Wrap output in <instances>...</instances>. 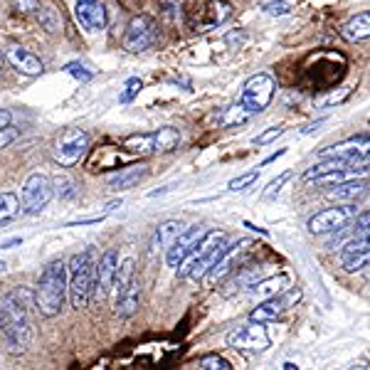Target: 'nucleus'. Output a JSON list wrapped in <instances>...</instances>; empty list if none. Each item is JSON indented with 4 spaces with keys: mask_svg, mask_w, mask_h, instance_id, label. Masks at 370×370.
Masks as SVG:
<instances>
[{
    "mask_svg": "<svg viewBox=\"0 0 370 370\" xmlns=\"http://www.w3.org/2000/svg\"><path fill=\"white\" fill-rule=\"evenodd\" d=\"M0 333L5 336L10 353H25L32 343V321L27 301L18 291L0 296Z\"/></svg>",
    "mask_w": 370,
    "mask_h": 370,
    "instance_id": "obj_1",
    "label": "nucleus"
},
{
    "mask_svg": "<svg viewBox=\"0 0 370 370\" xmlns=\"http://www.w3.org/2000/svg\"><path fill=\"white\" fill-rule=\"evenodd\" d=\"M67 264L62 259H52L40 274L35 289V306L45 319H55L67 304Z\"/></svg>",
    "mask_w": 370,
    "mask_h": 370,
    "instance_id": "obj_2",
    "label": "nucleus"
},
{
    "mask_svg": "<svg viewBox=\"0 0 370 370\" xmlns=\"http://www.w3.org/2000/svg\"><path fill=\"white\" fill-rule=\"evenodd\" d=\"M225 245H227V234L222 232V230H208L203 234V240L197 242V247L193 249L190 257L175 269L178 271V279H190V282L205 279L208 269L215 264V259L220 257Z\"/></svg>",
    "mask_w": 370,
    "mask_h": 370,
    "instance_id": "obj_3",
    "label": "nucleus"
},
{
    "mask_svg": "<svg viewBox=\"0 0 370 370\" xmlns=\"http://www.w3.org/2000/svg\"><path fill=\"white\" fill-rule=\"evenodd\" d=\"M67 296L72 308H84L92 299L94 286V249L86 247L84 252H77L69 259L67 267Z\"/></svg>",
    "mask_w": 370,
    "mask_h": 370,
    "instance_id": "obj_4",
    "label": "nucleus"
},
{
    "mask_svg": "<svg viewBox=\"0 0 370 370\" xmlns=\"http://www.w3.org/2000/svg\"><path fill=\"white\" fill-rule=\"evenodd\" d=\"M274 92H277V79L267 72H259L245 82L242 94H240V104L245 106L252 116H257V114H262V111L271 104Z\"/></svg>",
    "mask_w": 370,
    "mask_h": 370,
    "instance_id": "obj_5",
    "label": "nucleus"
},
{
    "mask_svg": "<svg viewBox=\"0 0 370 370\" xmlns=\"http://www.w3.org/2000/svg\"><path fill=\"white\" fill-rule=\"evenodd\" d=\"M55 197V185L52 178L45 173H32L23 183V212L25 215H40Z\"/></svg>",
    "mask_w": 370,
    "mask_h": 370,
    "instance_id": "obj_6",
    "label": "nucleus"
},
{
    "mask_svg": "<svg viewBox=\"0 0 370 370\" xmlns=\"http://www.w3.org/2000/svg\"><path fill=\"white\" fill-rule=\"evenodd\" d=\"M301 301V289L289 286V289L279 291L277 296H269V299H262V304L249 311V321H257V323H269V321H277L282 314H286L289 308H294L296 304Z\"/></svg>",
    "mask_w": 370,
    "mask_h": 370,
    "instance_id": "obj_7",
    "label": "nucleus"
},
{
    "mask_svg": "<svg viewBox=\"0 0 370 370\" xmlns=\"http://www.w3.org/2000/svg\"><path fill=\"white\" fill-rule=\"evenodd\" d=\"M360 212L356 203H345V205H338V208H326L316 212L311 220H308V232L311 234H331V232H338L343 230L353 217Z\"/></svg>",
    "mask_w": 370,
    "mask_h": 370,
    "instance_id": "obj_8",
    "label": "nucleus"
},
{
    "mask_svg": "<svg viewBox=\"0 0 370 370\" xmlns=\"http://www.w3.org/2000/svg\"><path fill=\"white\" fill-rule=\"evenodd\" d=\"M86 151H89V134L84 129H67L62 131V136L57 138L52 156H55L60 166L69 168L74 163H79Z\"/></svg>",
    "mask_w": 370,
    "mask_h": 370,
    "instance_id": "obj_9",
    "label": "nucleus"
},
{
    "mask_svg": "<svg viewBox=\"0 0 370 370\" xmlns=\"http://www.w3.org/2000/svg\"><path fill=\"white\" fill-rule=\"evenodd\" d=\"M225 343L234 351H247V353H257L264 351L269 345V333H267L264 323H257V321H249L245 326H237L225 336Z\"/></svg>",
    "mask_w": 370,
    "mask_h": 370,
    "instance_id": "obj_10",
    "label": "nucleus"
},
{
    "mask_svg": "<svg viewBox=\"0 0 370 370\" xmlns=\"http://www.w3.org/2000/svg\"><path fill=\"white\" fill-rule=\"evenodd\" d=\"M156 37H158L156 20L151 15H136V18H131L126 35H123V49L126 52H143L156 42Z\"/></svg>",
    "mask_w": 370,
    "mask_h": 370,
    "instance_id": "obj_11",
    "label": "nucleus"
},
{
    "mask_svg": "<svg viewBox=\"0 0 370 370\" xmlns=\"http://www.w3.org/2000/svg\"><path fill=\"white\" fill-rule=\"evenodd\" d=\"M119 254L116 249H106L101 257L94 262V286L92 296L97 301H104L106 296L114 291V277H116Z\"/></svg>",
    "mask_w": 370,
    "mask_h": 370,
    "instance_id": "obj_12",
    "label": "nucleus"
},
{
    "mask_svg": "<svg viewBox=\"0 0 370 370\" xmlns=\"http://www.w3.org/2000/svg\"><path fill=\"white\" fill-rule=\"evenodd\" d=\"M205 232H208V230H205L203 225H193V227L183 230V232L171 242V247L166 249V264L173 267V269H178L185 259L193 254V249L197 247V242L203 240Z\"/></svg>",
    "mask_w": 370,
    "mask_h": 370,
    "instance_id": "obj_13",
    "label": "nucleus"
},
{
    "mask_svg": "<svg viewBox=\"0 0 370 370\" xmlns=\"http://www.w3.org/2000/svg\"><path fill=\"white\" fill-rule=\"evenodd\" d=\"M252 245V240H247V237H240V240H234L232 245H225L222 247L220 257L215 259V264L210 267L208 274H205V282L215 284L220 282V279H225L230 274V271L234 269V262H237V257H240L242 252H245L247 247Z\"/></svg>",
    "mask_w": 370,
    "mask_h": 370,
    "instance_id": "obj_14",
    "label": "nucleus"
},
{
    "mask_svg": "<svg viewBox=\"0 0 370 370\" xmlns=\"http://www.w3.org/2000/svg\"><path fill=\"white\" fill-rule=\"evenodd\" d=\"M319 158H343V160H370V141H363V138H345L341 143H333L328 148H321Z\"/></svg>",
    "mask_w": 370,
    "mask_h": 370,
    "instance_id": "obj_15",
    "label": "nucleus"
},
{
    "mask_svg": "<svg viewBox=\"0 0 370 370\" xmlns=\"http://www.w3.org/2000/svg\"><path fill=\"white\" fill-rule=\"evenodd\" d=\"M74 18L89 32H101L106 27V5L101 0H77Z\"/></svg>",
    "mask_w": 370,
    "mask_h": 370,
    "instance_id": "obj_16",
    "label": "nucleus"
},
{
    "mask_svg": "<svg viewBox=\"0 0 370 370\" xmlns=\"http://www.w3.org/2000/svg\"><path fill=\"white\" fill-rule=\"evenodd\" d=\"M5 60L10 62L20 74H25V77H40V74L45 72L42 60L37 55H32L30 49H25L23 45H10V47L5 49Z\"/></svg>",
    "mask_w": 370,
    "mask_h": 370,
    "instance_id": "obj_17",
    "label": "nucleus"
},
{
    "mask_svg": "<svg viewBox=\"0 0 370 370\" xmlns=\"http://www.w3.org/2000/svg\"><path fill=\"white\" fill-rule=\"evenodd\" d=\"M331 190L326 193L331 200H343V203H358L360 197H365L370 193V183L365 178H353L343 180V183L328 185Z\"/></svg>",
    "mask_w": 370,
    "mask_h": 370,
    "instance_id": "obj_18",
    "label": "nucleus"
},
{
    "mask_svg": "<svg viewBox=\"0 0 370 370\" xmlns=\"http://www.w3.org/2000/svg\"><path fill=\"white\" fill-rule=\"evenodd\" d=\"M341 37L348 42H363L370 37V10H363L348 18L341 27Z\"/></svg>",
    "mask_w": 370,
    "mask_h": 370,
    "instance_id": "obj_19",
    "label": "nucleus"
},
{
    "mask_svg": "<svg viewBox=\"0 0 370 370\" xmlns=\"http://www.w3.org/2000/svg\"><path fill=\"white\" fill-rule=\"evenodd\" d=\"M138 306H141V284L134 279L129 289L116 296V316L119 319H131L138 311Z\"/></svg>",
    "mask_w": 370,
    "mask_h": 370,
    "instance_id": "obj_20",
    "label": "nucleus"
},
{
    "mask_svg": "<svg viewBox=\"0 0 370 370\" xmlns=\"http://www.w3.org/2000/svg\"><path fill=\"white\" fill-rule=\"evenodd\" d=\"M289 277L286 274H279V277H269V279H259V282H254L252 286H249V296H257L259 301L262 299H269V296H277L279 291L289 289Z\"/></svg>",
    "mask_w": 370,
    "mask_h": 370,
    "instance_id": "obj_21",
    "label": "nucleus"
},
{
    "mask_svg": "<svg viewBox=\"0 0 370 370\" xmlns=\"http://www.w3.org/2000/svg\"><path fill=\"white\" fill-rule=\"evenodd\" d=\"M180 232H183V225H180L178 220L160 222L158 227H156V232H153V240H151V252H158V249H163V252H166L168 247H171V242L175 240Z\"/></svg>",
    "mask_w": 370,
    "mask_h": 370,
    "instance_id": "obj_22",
    "label": "nucleus"
},
{
    "mask_svg": "<svg viewBox=\"0 0 370 370\" xmlns=\"http://www.w3.org/2000/svg\"><path fill=\"white\" fill-rule=\"evenodd\" d=\"M148 175V168L146 166H131V168H123L119 175L109 178V188L111 190H129L134 188L136 183H141L143 178Z\"/></svg>",
    "mask_w": 370,
    "mask_h": 370,
    "instance_id": "obj_23",
    "label": "nucleus"
},
{
    "mask_svg": "<svg viewBox=\"0 0 370 370\" xmlns=\"http://www.w3.org/2000/svg\"><path fill=\"white\" fill-rule=\"evenodd\" d=\"M35 20L40 23V27H42V30L49 32V35H57V32H62V15H60V10H57L52 3H47V0H42L40 10L35 12Z\"/></svg>",
    "mask_w": 370,
    "mask_h": 370,
    "instance_id": "obj_24",
    "label": "nucleus"
},
{
    "mask_svg": "<svg viewBox=\"0 0 370 370\" xmlns=\"http://www.w3.org/2000/svg\"><path fill=\"white\" fill-rule=\"evenodd\" d=\"M151 136H153V153H171L180 143V131L173 126H163Z\"/></svg>",
    "mask_w": 370,
    "mask_h": 370,
    "instance_id": "obj_25",
    "label": "nucleus"
},
{
    "mask_svg": "<svg viewBox=\"0 0 370 370\" xmlns=\"http://www.w3.org/2000/svg\"><path fill=\"white\" fill-rule=\"evenodd\" d=\"M20 212H23L20 197L15 193H0V227H5L12 220H18Z\"/></svg>",
    "mask_w": 370,
    "mask_h": 370,
    "instance_id": "obj_26",
    "label": "nucleus"
},
{
    "mask_svg": "<svg viewBox=\"0 0 370 370\" xmlns=\"http://www.w3.org/2000/svg\"><path fill=\"white\" fill-rule=\"evenodd\" d=\"M134 279H136V262L131 257H126L116 267V277H114V291H116V296L129 289Z\"/></svg>",
    "mask_w": 370,
    "mask_h": 370,
    "instance_id": "obj_27",
    "label": "nucleus"
},
{
    "mask_svg": "<svg viewBox=\"0 0 370 370\" xmlns=\"http://www.w3.org/2000/svg\"><path fill=\"white\" fill-rule=\"evenodd\" d=\"M365 267H370V242L365 247H360V249H356V252H348L343 254V269L345 271H360L365 269Z\"/></svg>",
    "mask_w": 370,
    "mask_h": 370,
    "instance_id": "obj_28",
    "label": "nucleus"
},
{
    "mask_svg": "<svg viewBox=\"0 0 370 370\" xmlns=\"http://www.w3.org/2000/svg\"><path fill=\"white\" fill-rule=\"evenodd\" d=\"M252 119V114L245 109L242 104H234V106H227V109H222L220 114V123L222 126H234V123H245Z\"/></svg>",
    "mask_w": 370,
    "mask_h": 370,
    "instance_id": "obj_29",
    "label": "nucleus"
},
{
    "mask_svg": "<svg viewBox=\"0 0 370 370\" xmlns=\"http://www.w3.org/2000/svg\"><path fill=\"white\" fill-rule=\"evenodd\" d=\"M208 12H210V25H222L225 20L232 18V5H230L227 0H212Z\"/></svg>",
    "mask_w": 370,
    "mask_h": 370,
    "instance_id": "obj_30",
    "label": "nucleus"
},
{
    "mask_svg": "<svg viewBox=\"0 0 370 370\" xmlns=\"http://www.w3.org/2000/svg\"><path fill=\"white\" fill-rule=\"evenodd\" d=\"M291 180V171H284V173H279L277 178L274 180H269V185H267L264 188V193H262V197H264V200H274V197L279 195V193H282V188L286 183H289Z\"/></svg>",
    "mask_w": 370,
    "mask_h": 370,
    "instance_id": "obj_31",
    "label": "nucleus"
},
{
    "mask_svg": "<svg viewBox=\"0 0 370 370\" xmlns=\"http://www.w3.org/2000/svg\"><path fill=\"white\" fill-rule=\"evenodd\" d=\"M257 178H259V173H257V171L242 173V175H237V178L230 180V183H227V190H230V193H242V190H247L249 185L257 183Z\"/></svg>",
    "mask_w": 370,
    "mask_h": 370,
    "instance_id": "obj_32",
    "label": "nucleus"
},
{
    "mask_svg": "<svg viewBox=\"0 0 370 370\" xmlns=\"http://www.w3.org/2000/svg\"><path fill=\"white\" fill-rule=\"evenodd\" d=\"M197 368L200 370H232V363L222 356H205V358H200Z\"/></svg>",
    "mask_w": 370,
    "mask_h": 370,
    "instance_id": "obj_33",
    "label": "nucleus"
},
{
    "mask_svg": "<svg viewBox=\"0 0 370 370\" xmlns=\"http://www.w3.org/2000/svg\"><path fill=\"white\" fill-rule=\"evenodd\" d=\"M52 185H55V193L60 197H74V193H77V185H74V180L67 178V175L52 178Z\"/></svg>",
    "mask_w": 370,
    "mask_h": 370,
    "instance_id": "obj_34",
    "label": "nucleus"
},
{
    "mask_svg": "<svg viewBox=\"0 0 370 370\" xmlns=\"http://www.w3.org/2000/svg\"><path fill=\"white\" fill-rule=\"evenodd\" d=\"M64 72L72 74L74 79H79V82H89L94 77V69H89L86 64H82V62H69V64H64Z\"/></svg>",
    "mask_w": 370,
    "mask_h": 370,
    "instance_id": "obj_35",
    "label": "nucleus"
},
{
    "mask_svg": "<svg viewBox=\"0 0 370 370\" xmlns=\"http://www.w3.org/2000/svg\"><path fill=\"white\" fill-rule=\"evenodd\" d=\"M141 89H143V82L136 79V77H131V79L126 82V86H123V92H121V97H119V101H121V104H129L131 99L141 92Z\"/></svg>",
    "mask_w": 370,
    "mask_h": 370,
    "instance_id": "obj_36",
    "label": "nucleus"
},
{
    "mask_svg": "<svg viewBox=\"0 0 370 370\" xmlns=\"http://www.w3.org/2000/svg\"><path fill=\"white\" fill-rule=\"evenodd\" d=\"M262 10L267 12V15H274V18H282V15H289L291 12V5L286 3V0H271V3H267V5H262Z\"/></svg>",
    "mask_w": 370,
    "mask_h": 370,
    "instance_id": "obj_37",
    "label": "nucleus"
},
{
    "mask_svg": "<svg viewBox=\"0 0 370 370\" xmlns=\"http://www.w3.org/2000/svg\"><path fill=\"white\" fill-rule=\"evenodd\" d=\"M282 134H284L282 126H271V129H267V131H262L259 136H254V146H267V143L277 141Z\"/></svg>",
    "mask_w": 370,
    "mask_h": 370,
    "instance_id": "obj_38",
    "label": "nucleus"
},
{
    "mask_svg": "<svg viewBox=\"0 0 370 370\" xmlns=\"http://www.w3.org/2000/svg\"><path fill=\"white\" fill-rule=\"evenodd\" d=\"M12 5H15V10L20 15H35L40 10V5H42V0H12Z\"/></svg>",
    "mask_w": 370,
    "mask_h": 370,
    "instance_id": "obj_39",
    "label": "nucleus"
},
{
    "mask_svg": "<svg viewBox=\"0 0 370 370\" xmlns=\"http://www.w3.org/2000/svg\"><path fill=\"white\" fill-rule=\"evenodd\" d=\"M18 138V131L12 129L10 123H8L5 129H0V148H5V146H10L12 141Z\"/></svg>",
    "mask_w": 370,
    "mask_h": 370,
    "instance_id": "obj_40",
    "label": "nucleus"
},
{
    "mask_svg": "<svg viewBox=\"0 0 370 370\" xmlns=\"http://www.w3.org/2000/svg\"><path fill=\"white\" fill-rule=\"evenodd\" d=\"M160 8H163L166 15H171V18H178L180 15V0H160Z\"/></svg>",
    "mask_w": 370,
    "mask_h": 370,
    "instance_id": "obj_41",
    "label": "nucleus"
},
{
    "mask_svg": "<svg viewBox=\"0 0 370 370\" xmlns=\"http://www.w3.org/2000/svg\"><path fill=\"white\" fill-rule=\"evenodd\" d=\"M106 215H97V217H82V220H72L67 222V227H79V225H97V222H101Z\"/></svg>",
    "mask_w": 370,
    "mask_h": 370,
    "instance_id": "obj_42",
    "label": "nucleus"
},
{
    "mask_svg": "<svg viewBox=\"0 0 370 370\" xmlns=\"http://www.w3.org/2000/svg\"><path fill=\"white\" fill-rule=\"evenodd\" d=\"M15 245H23V237H12V240L0 242V249H12Z\"/></svg>",
    "mask_w": 370,
    "mask_h": 370,
    "instance_id": "obj_43",
    "label": "nucleus"
},
{
    "mask_svg": "<svg viewBox=\"0 0 370 370\" xmlns=\"http://www.w3.org/2000/svg\"><path fill=\"white\" fill-rule=\"evenodd\" d=\"M10 119H12V114H10V111L0 109V129H5L8 123H10Z\"/></svg>",
    "mask_w": 370,
    "mask_h": 370,
    "instance_id": "obj_44",
    "label": "nucleus"
},
{
    "mask_svg": "<svg viewBox=\"0 0 370 370\" xmlns=\"http://www.w3.org/2000/svg\"><path fill=\"white\" fill-rule=\"evenodd\" d=\"M286 153V148H282V151H277V153H271L269 158H264L262 160V166H267V163H271V160H277V158H282V156Z\"/></svg>",
    "mask_w": 370,
    "mask_h": 370,
    "instance_id": "obj_45",
    "label": "nucleus"
},
{
    "mask_svg": "<svg viewBox=\"0 0 370 370\" xmlns=\"http://www.w3.org/2000/svg\"><path fill=\"white\" fill-rule=\"evenodd\" d=\"M245 227H249V230H254V232H259V234H267V230H262V227H254L252 222H245Z\"/></svg>",
    "mask_w": 370,
    "mask_h": 370,
    "instance_id": "obj_46",
    "label": "nucleus"
},
{
    "mask_svg": "<svg viewBox=\"0 0 370 370\" xmlns=\"http://www.w3.org/2000/svg\"><path fill=\"white\" fill-rule=\"evenodd\" d=\"M282 368H284V370H294V368H299V365H296V363H291V360H286V363H284Z\"/></svg>",
    "mask_w": 370,
    "mask_h": 370,
    "instance_id": "obj_47",
    "label": "nucleus"
},
{
    "mask_svg": "<svg viewBox=\"0 0 370 370\" xmlns=\"http://www.w3.org/2000/svg\"><path fill=\"white\" fill-rule=\"evenodd\" d=\"M356 138H363V141H370V131H368V134H356Z\"/></svg>",
    "mask_w": 370,
    "mask_h": 370,
    "instance_id": "obj_48",
    "label": "nucleus"
},
{
    "mask_svg": "<svg viewBox=\"0 0 370 370\" xmlns=\"http://www.w3.org/2000/svg\"><path fill=\"white\" fill-rule=\"evenodd\" d=\"M3 64H5V55H3V49H0V72H3Z\"/></svg>",
    "mask_w": 370,
    "mask_h": 370,
    "instance_id": "obj_49",
    "label": "nucleus"
},
{
    "mask_svg": "<svg viewBox=\"0 0 370 370\" xmlns=\"http://www.w3.org/2000/svg\"><path fill=\"white\" fill-rule=\"evenodd\" d=\"M5 267H8L5 262H0V274H3V271H5Z\"/></svg>",
    "mask_w": 370,
    "mask_h": 370,
    "instance_id": "obj_50",
    "label": "nucleus"
}]
</instances>
